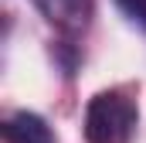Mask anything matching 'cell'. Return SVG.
I'll return each instance as SVG.
<instances>
[{
	"label": "cell",
	"mask_w": 146,
	"mask_h": 143,
	"mask_svg": "<svg viewBox=\"0 0 146 143\" xmlns=\"http://www.w3.org/2000/svg\"><path fill=\"white\" fill-rule=\"evenodd\" d=\"M51 55H54V61H58V68H61V75H68L72 78L75 68L82 65V51H78V41H58L54 48H51Z\"/></svg>",
	"instance_id": "4"
},
{
	"label": "cell",
	"mask_w": 146,
	"mask_h": 143,
	"mask_svg": "<svg viewBox=\"0 0 146 143\" xmlns=\"http://www.w3.org/2000/svg\"><path fill=\"white\" fill-rule=\"evenodd\" d=\"M139 126V106L129 89H102L88 99L82 133L85 143H129Z\"/></svg>",
	"instance_id": "1"
},
{
	"label": "cell",
	"mask_w": 146,
	"mask_h": 143,
	"mask_svg": "<svg viewBox=\"0 0 146 143\" xmlns=\"http://www.w3.org/2000/svg\"><path fill=\"white\" fill-rule=\"evenodd\" d=\"M0 133H3V143H58L54 140V130L48 126V119L31 112V109L10 112L0 123Z\"/></svg>",
	"instance_id": "3"
},
{
	"label": "cell",
	"mask_w": 146,
	"mask_h": 143,
	"mask_svg": "<svg viewBox=\"0 0 146 143\" xmlns=\"http://www.w3.org/2000/svg\"><path fill=\"white\" fill-rule=\"evenodd\" d=\"M31 3L65 41H78L95 17V0H31Z\"/></svg>",
	"instance_id": "2"
},
{
	"label": "cell",
	"mask_w": 146,
	"mask_h": 143,
	"mask_svg": "<svg viewBox=\"0 0 146 143\" xmlns=\"http://www.w3.org/2000/svg\"><path fill=\"white\" fill-rule=\"evenodd\" d=\"M115 7L122 10V17L136 27L146 31V0H115Z\"/></svg>",
	"instance_id": "5"
}]
</instances>
